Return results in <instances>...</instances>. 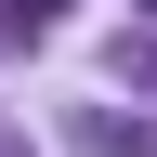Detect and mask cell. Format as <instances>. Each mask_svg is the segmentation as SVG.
Returning <instances> with one entry per match:
<instances>
[{
  "instance_id": "cell-1",
  "label": "cell",
  "mask_w": 157,
  "mask_h": 157,
  "mask_svg": "<svg viewBox=\"0 0 157 157\" xmlns=\"http://www.w3.org/2000/svg\"><path fill=\"white\" fill-rule=\"evenodd\" d=\"M52 13H66V0H0V26L26 39V26H52Z\"/></svg>"
},
{
  "instance_id": "cell-2",
  "label": "cell",
  "mask_w": 157,
  "mask_h": 157,
  "mask_svg": "<svg viewBox=\"0 0 157 157\" xmlns=\"http://www.w3.org/2000/svg\"><path fill=\"white\" fill-rule=\"evenodd\" d=\"M144 13H157V0H144Z\"/></svg>"
}]
</instances>
